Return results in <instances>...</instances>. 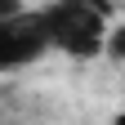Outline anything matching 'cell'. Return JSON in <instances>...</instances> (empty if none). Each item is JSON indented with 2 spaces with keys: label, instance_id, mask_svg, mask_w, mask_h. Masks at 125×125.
I'll list each match as a JSON object with an SVG mask.
<instances>
[{
  "label": "cell",
  "instance_id": "obj_1",
  "mask_svg": "<svg viewBox=\"0 0 125 125\" xmlns=\"http://www.w3.org/2000/svg\"><path fill=\"white\" fill-rule=\"evenodd\" d=\"M107 5L98 0H58L54 9H45V27L58 49H67L72 58H94L107 40V22H103Z\"/></svg>",
  "mask_w": 125,
  "mask_h": 125
},
{
  "label": "cell",
  "instance_id": "obj_2",
  "mask_svg": "<svg viewBox=\"0 0 125 125\" xmlns=\"http://www.w3.org/2000/svg\"><path fill=\"white\" fill-rule=\"evenodd\" d=\"M49 27H45V13H13V18H0V72H13L22 62H36L49 49Z\"/></svg>",
  "mask_w": 125,
  "mask_h": 125
},
{
  "label": "cell",
  "instance_id": "obj_3",
  "mask_svg": "<svg viewBox=\"0 0 125 125\" xmlns=\"http://www.w3.org/2000/svg\"><path fill=\"white\" fill-rule=\"evenodd\" d=\"M103 54L107 58H125V22L116 31H107V40H103Z\"/></svg>",
  "mask_w": 125,
  "mask_h": 125
},
{
  "label": "cell",
  "instance_id": "obj_4",
  "mask_svg": "<svg viewBox=\"0 0 125 125\" xmlns=\"http://www.w3.org/2000/svg\"><path fill=\"white\" fill-rule=\"evenodd\" d=\"M13 13H22V0H0V18H13Z\"/></svg>",
  "mask_w": 125,
  "mask_h": 125
}]
</instances>
